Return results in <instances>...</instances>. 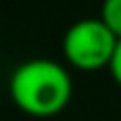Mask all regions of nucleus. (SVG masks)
<instances>
[{"mask_svg": "<svg viewBox=\"0 0 121 121\" xmlns=\"http://www.w3.org/2000/svg\"><path fill=\"white\" fill-rule=\"evenodd\" d=\"M74 83L67 67L52 58H31L11 72L9 94L25 114L36 119L56 117L67 108Z\"/></svg>", "mask_w": 121, "mask_h": 121, "instance_id": "f257e3e1", "label": "nucleus"}, {"mask_svg": "<svg viewBox=\"0 0 121 121\" xmlns=\"http://www.w3.org/2000/svg\"><path fill=\"white\" fill-rule=\"evenodd\" d=\"M119 38L101 18H81L63 36V56L74 69L96 72L110 67Z\"/></svg>", "mask_w": 121, "mask_h": 121, "instance_id": "f03ea898", "label": "nucleus"}, {"mask_svg": "<svg viewBox=\"0 0 121 121\" xmlns=\"http://www.w3.org/2000/svg\"><path fill=\"white\" fill-rule=\"evenodd\" d=\"M99 18L103 20V25L121 40V0H103V2H101Z\"/></svg>", "mask_w": 121, "mask_h": 121, "instance_id": "7ed1b4c3", "label": "nucleus"}, {"mask_svg": "<svg viewBox=\"0 0 121 121\" xmlns=\"http://www.w3.org/2000/svg\"><path fill=\"white\" fill-rule=\"evenodd\" d=\"M110 74H112V78L121 85V40L117 43V49H114V56H112V60H110Z\"/></svg>", "mask_w": 121, "mask_h": 121, "instance_id": "20e7f679", "label": "nucleus"}]
</instances>
